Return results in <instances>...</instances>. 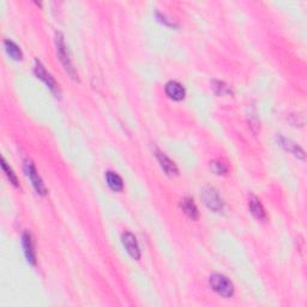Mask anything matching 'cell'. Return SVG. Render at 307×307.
Segmentation results:
<instances>
[{
	"label": "cell",
	"instance_id": "1",
	"mask_svg": "<svg viewBox=\"0 0 307 307\" xmlns=\"http://www.w3.org/2000/svg\"><path fill=\"white\" fill-rule=\"evenodd\" d=\"M209 284H210L211 289L216 291L219 295L227 297V299L234 294V285H233L232 281L221 274L211 275L209 278Z\"/></svg>",
	"mask_w": 307,
	"mask_h": 307
},
{
	"label": "cell",
	"instance_id": "2",
	"mask_svg": "<svg viewBox=\"0 0 307 307\" xmlns=\"http://www.w3.org/2000/svg\"><path fill=\"white\" fill-rule=\"evenodd\" d=\"M55 44H57V52H58V57L63 64L64 69L66 70V72L71 76V78L77 79V75L75 71V67L72 65V61L70 59L69 52H67L65 41H64V36L61 35V33H57L55 35Z\"/></svg>",
	"mask_w": 307,
	"mask_h": 307
},
{
	"label": "cell",
	"instance_id": "3",
	"mask_svg": "<svg viewBox=\"0 0 307 307\" xmlns=\"http://www.w3.org/2000/svg\"><path fill=\"white\" fill-rule=\"evenodd\" d=\"M202 199H203L204 204L210 209V210L215 211V213H219L223 209V201L220 197L219 192L211 186L204 187L203 191H202Z\"/></svg>",
	"mask_w": 307,
	"mask_h": 307
},
{
	"label": "cell",
	"instance_id": "4",
	"mask_svg": "<svg viewBox=\"0 0 307 307\" xmlns=\"http://www.w3.org/2000/svg\"><path fill=\"white\" fill-rule=\"evenodd\" d=\"M24 171H26L28 178H29L30 181H32L34 189L36 190V192L41 196L47 195V189H46L44 181H42L41 177L39 176L38 170H36V167L34 166V164L30 161V160L24 161Z\"/></svg>",
	"mask_w": 307,
	"mask_h": 307
},
{
	"label": "cell",
	"instance_id": "5",
	"mask_svg": "<svg viewBox=\"0 0 307 307\" xmlns=\"http://www.w3.org/2000/svg\"><path fill=\"white\" fill-rule=\"evenodd\" d=\"M35 75L38 76V78L41 79V81L44 82L48 88H50V90L52 91V93H53L54 95H57V96H59L60 95L59 84L55 82V79L52 77L51 73L47 72V70L45 69V66L42 65L39 60L35 61Z\"/></svg>",
	"mask_w": 307,
	"mask_h": 307
},
{
	"label": "cell",
	"instance_id": "6",
	"mask_svg": "<svg viewBox=\"0 0 307 307\" xmlns=\"http://www.w3.org/2000/svg\"><path fill=\"white\" fill-rule=\"evenodd\" d=\"M121 241L124 247L126 248L127 253L133 258V259H139L140 258V250L139 246H138V242L136 236H134L130 232H125L124 234L121 235Z\"/></svg>",
	"mask_w": 307,
	"mask_h": 307
},
{
	"label": "cell",
	"instance_id": "7",
	"mask_svg": "<svg viewBox=\"0 0 307 307\" xmlns=\"http://www.w3.org/2000/svg\"><path fill=\"white\" fill-rule=\"evenodd\" d=\"M156 158H158L160 166H161L162 170L166 172V174H168V176L171 177L178 176V174H179V170H178L177 165L174 164V162L172 161L166 154L160 151V150H156Z\"/></svg>",
	"mask_w": 307,
	"mask_h": 307
},
{
	"label": "cell",
	"instance_id": "8",
	"mask_svg": "<svg viewBox=\"0 0 307 307\" xmlns=\"http://www.w3.org/2000/svg\"><path fill=\"white\" fill-rule=\"evenodd\" d=\"M165 91L166 95L174 101H181L186 95L185 88H184L180 83L176 81L168 82L165 87Z\"/></svg>",
	"mask_w": 307,
	"mask_h": 307
},
{
	"label": "cell",
	"instance_id": "9",
	"mask_svg": "<svg viewBox=\"0 0 307 307\" xmlns=\"http://www.w3.org/2000/svg\"><path fill=\"white\" fill-rule=\"evenodd\" d=\"M22 244H23V248H24V254H26L28 263L32 264V265H35V264H36L35 247H34V242H33L32 235H30L28 232H26L23 234Z\"/></svg>",
	"mask_w": 307,
	"mask_h": 307
},
{
	"label": "cell",
	"instance_id": "10",
	"mask_svg": "<svg viewBox=\"0 0 307 307\" xmlns=\"http://www.w3.org/2000/svg\"><path fill=\"white\" fill-rule=\"evenodd\" d=\"M248 207H250L251 213L256 219L258 220H265L266 219V213L265 210H264L262 203H260V201L257 197H254V196H251L250 202H248Z\"/></svg>",
	"mask_w": 307,
	"mask_h": 307
},
{
	"label": "cell",
	"instance_id": "11",
	"mask_svg": "<svg viewBox=\"0 0 307 307\" xmlns=\"http://www.w3.org/2000/svg\"><path fill=\"white\" fill-rule=\"evenodd\" d=\"M181 209L184 210V213H185L187 216L190 217V219L192 220H197L199 217V213H198V209L196 207L195 202H193L192 198H184L183 201H181Z\"/></svg>",
	"mask_w": 307,
	"mask_h": 307
},
{
	"label": "cell",
	"instance_id": "12",
	"mask_svg": "<svg viewBox=\"0 0 307 307\" xmlns=\"http://www.w3.org/2000/svg\"><path fill=\"white\" fill-rule=\"evenodd\" d=\"M280 145L283 146L287 151L291 152L294 156H296V158L305 159V151H303V150L300 148L296 143L291 142V140L289 139H285V138L280 137Z\"/></svg>",
	"mask_w": 307,
	"mask_h": 307
},
{
	"label": "cell",
	"instance_id": "13",
	"mask_svg": "<svg viewBox=\"0 0 307 307\" xmlns=\"http://www.w3.org/2000/svg\"><path fill=\"white\" fill-rule=\"evenodd\" d=\"M106 180H107V184H108V186L113 190V191L120 192L122 191V189H124V181H122L121 178L119 177L116 173H114V172H110V171L107 172Z\"/></svg>",
	"mask_w": 307,
	"mask_h": 307
},
{
	"label": "cell",
	"instance_id": "14",
	"mask_svg": "<svg viewBox=\"0 0 307 307\" xmlns=\"http://www.w3.org/2000/svg\"><path fill=\"white\" fill-rule=\"evenodd\" d=\"M4 46H5L6 52H8V54L10 55L12 59H15V60L22 59L23 53H22V51H21L20 46H17L14 41H11V40H5Z\"/></svg>",
	"mask_w": 307,
	"mask_h": 307
},
{
	"label": "cell",
	"instance_id": "15",
	"mask_svg": "<svg viewBox=\"0 0 307 307\" xmlns=\"http://www.w3.org/2000/svg\"><path fill=\"white\" fill-rule=\"evenodd\" d=\"M2 167H3V171H4V173L6 174V177H8V178H9V180H10V183H12V185L16 186V187H20V184H18L17 176L14 173V171H12V168L10 167V166L8 165V162L5 161V159H4V158L2 159Z\"/></svg>",
	"mask_w": 307,
	"mask_h": 307
},
{
	"label": "cell",
	"instance_id": "16",
	"mask_svg": "<svg viewBox=\"0 0 307 307\" xmlns=\"http://www.w3.org/2000/svg\"><path fill=\"white\" fill-rule=\"evenodd\" d=\"M213 88H214L215 93H216L217 95H220V96H225V95L232 94V90H230V88L226 84V83H223V82L214 81L213 82Z\"/></svg>",
	"mask_w": 307,
	"mask_h": 307
},
{
	"label": "cell",
	"instance_id": "17",
	"mask_svg": "<svg viewBox=\"0 0 307 307\" xmlns=\"http://www.w3.org/2000/svg\"><path fill=\"white\" fill-rule=\"evenodd\" d=\"M211 170L214 171V173L219 174V176H226L227 172H228V168L225 164L219 161H213L211 162Z\"/></svg>",
	"mask_w": 307,
	"mask_h": 307
}]
</instances>
